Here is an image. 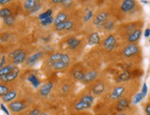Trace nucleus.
Returning <instances> with one entry per match:
<instances>
[{"label":"nucleus","instance_id":"21","mask_svg":"<svg viewBox=\"0 0 150 115\" xmlns=\"http://www.w3.org/2000/svg\"><path fill=\"white\" fill-rule=\"evenodd\" d=\"M69 20V15L65 11H60L56 15L55 18H54V26L57 25V24H61L62 22L66 21V20Z\"/></svg>","mask_w":150,"mask_h":115},{"label":"nucleus","instance_id":"2","mask_svg":"<svg viewBox=\"0 0 150 115\" xmlns=\"http://www.w3.org/2000/svg\"><path fill=\"white\" fill-rule=\"evenodd\" d=\"M142 25L140 20L122 22L117 24L115 34L123 43L138 44L142 33Z\"/></svg>","mask_w":150,"mask_h":115},{"label":"nucleus","instance_id":"18","mask_svg":"<svg viewBox=\"0 0 150 115\" xmlns=\"http://www.w3.org/2000/svg\"><path fill=\"white\" fill-rule=\"evenodd\" d=\"M100 43L101 36L97 31H93L87 38V44L88 46H95V45H99Z\"/></svg>","mask_w":150,"mask_h":115},{"label":"nucleus","instance_id":"31","mask_svg":"<svg viewBox=\"0 0 150 115\" xmlns=\"http://www.w3.org/2000/svg\"><path fill=\"white\" fill-rule=\"evenodd\" d=\"M52 16V9H47V10L45 11V12L42 13L38 16V19L42 21V20H45V19L50 18V17Z\"/></svg>","mask_w":150,"mask_h":115},{"label":"nucleus","instance_id":"46","mask_svg":"<svg viewBox=\"0 0 150 115\" xmlns=\"http://www.w3.org/2000/svg\"><path fill=\"white\" fill-rule=\"evenodd\" d=\"M117 115H127L126 113H125V112H121V113H119V114H118Z\"/></svg>","mask_w":150,"mask_h":115},{"label":"nucleus","instance_id":"10","mask_svg":"<svg viewBox=\"0 0 150 115\" xmlns=\"http://www.w3.org/2000/svg\"><path fill=\"white\" fill-rule=\"evenodd\" d=\"M67 48L71 51H77L82 46V40L75 36H70L65 40Z\"/></svg>","mask_w":150,"mask_h":115},{"label":"nucleus","instance_id":"3","mask_svg":"<svg viewBox=\"0 0 150 115\" xmlns=\"http://www.w3.org/2000/svg\"><path fill=\"white\" fill-rule=\"evenodd\" d=\"M140 52V47L136 43H125L118 48L117 54L122 59L127 61H132L134 58L139 55Z\"/></svg>","mask_w":150,"mask_h":115},{"label":"nucleus","instance_id":"17","mask_svg":"<svg viewBox=\"0 0 150 115\" xmlns=\"http://www.w3.org/2000/svg\"><path fill=\"white\" fill-rule=\"evenodd\" d=\"M99 73L96 70H89L85 73V76L83 80V83H91L95 82L98 78Z\"/></svg>","mask_w":150,"mask_h":115},{"label":"nucleus","instance_id":"29","mask_svg":"<svg viewBox=\"0 0 150 115\" xmlns=\"http://www.w3.org/2000/svg\"><path fill=\"white\" fill-rule=\"evenodd\" d=\"M11 16H12V11L10 9L4 7V8L0 9V17L1 18L4 19Z\"/></svg>","mask_w":150,"mask_h":115},{"label":"nucleus","instance_id":"34","mask_svg":"<svg viewBox=\"0 0 150 115\" xmlns=\"http://www.w3.org/2000/svg\"><path fill=\"white\" fill-rule=\"evenodd\" d=\"M4 20V22L5 24H6L7 26H12L13 24H14L15 22H16V18L13 16H11L9 17H7Z\"/></svg>","mask_w":150,"mask_h":115},{"label":"nucleus","instance_id":"8","mask_svg":"<svg viewBox=\"0 0 150 115\" xmlns=\"http://www.w3.org/2000/svg\"><path fill=\"white\" fill-rule=\"evenodd\" d=\"M93 84L91 88L92 94L94 96H101L106 91L107 89V82L104 80H97L93 82Z\"/></svg>","mask_w":150,"mask_h":115},{"label":"nucleus","instance_id":"35","mask_svg":"<svg viewBox=\"0 0 150 115\" xmlns=\"http://www.w3.org/2000/svg\"><path fill=\"white\" fill-rule=\"evenodd\" d=\"M54 18L53 16H51L50 17V18L45 19V20L40 21V24H42V26L46 27V26L51 25L52 24H54Z\"/></svg>","mask_w":150,"mask_h":115},{"label":"nucleus","instance_id":"43","mask_svg":"<svg viewBox=\"0 0 150 115\" xmlns=\"http://www.w3.org/2000/svg\"><path fill=\"white\" fill-rule=\"evenodd\" d=\"M149 36H150V29L149 28H147V29H146L145 31V36L149 37Z\"/></svg>","mask_w":150,"mask_h":115},{"label":"nucleus","instance_id":"11","mask_svg":"<svg viewBox=\"0 0 150 115\" xmlns=\"http://www.w3.org/2000/svg\"><path fill=\"white\" fill-rule=\"evenodd\" d=\"M74 21L72 20H70V19L62 22L61 24L54 26L55 30L57 32H67V31H70L74 29Z\"/></svg>","mask_w":150,"mask_h":115},{"label":"nucleus","instance_id":"28","mask_svg":"<svg viewBox=\"0 0 150 115\" xmlns=\"http://www.w3.org/2000/svg\"><path fill=\"white\" fill-rule=\"evenodd\" d=\"M36 2L37 1H35V0H26V1H24L23 4L24 9L26 11H28L30 12L31 9L33 8V6H34V5Z\"/></svg>","mask_w":150,"mask_h":115},{"label":"nucleus","instance_id":"41","mask_svg":"<svg viewBox=\"0 0 150 115\" xmlns=\"http://www.w3.org/2000/svg\"><path fill=\"white\" fill-rule=\"evenodd\" d=\"M6 64V56H3L2 58H1V62H0V69L4 67Z\"/></svg>","mask_w":150,"mask_h":115},{"label":"nucleus","instance_id":"19","mask_svg":"<svg viewBox=\"0 0 150 115\" xmlns=\"http://www.w3.org/2000/svg\"><path fill=\"white\" fill-rule=\"evenodd\" d=\"M19 73H20V70H19L18 68L16 67L13 69V71L12 72H11L9 74L0 77V80L2 82H12V81L16 80V79L18 78Z\"/></svg>","mask_w":150,"mask_h":115},{"label":"nucleus","instance_id":"16","mask_svg":"<svg viewBox=\"0 0 150 115\" xmlns=\"http://www.w3.org/2000/svg\"><path fill=\"white\" fill-rule=\"evenodd\" d=\"M8 107L11 112H20L22 110H25V109L27 108V105L24 104L23 102L20 101H16L9 103Z\"/></svg>","mask_w":150,"mask_h":115},{"label":"nucleus","instance_id":"36","mask_svg":"<svg viewBox=\"0 0 150 115\" xmlns=\"http://www.w3.org/2000/svg\"><path fill=\"white\" fill-rule=\"evenodd\" d=\"M41 8H42V4H41L39 1H37V2L35 3L34 6H33V8L31 9L30 13H31V14H34V13H36L37 11H40Z\"/></svg>","mask_w":150,"mask_h":115},{"label":"nucleus","instance_id":"37","mask_svg":"<svg viewBox=\"0 0 150 115\" xmlns=\"http://www.w3.org/2000/svg\"><path fill=\"white\" fill-rule=\"evenodd\" d=\"M9 91L8 88L6 85L0 84V96L3 97L5 94H6Z\"/></svg>","mask_w":150,"mask_h":115},{"label":"nucleus","instance_id":"12","mask_svg":"<svg viewBox=\"0 0 150 115\" xmlns=\"http://www.w3.org/2000/svg\"><path fill=\"white\" fill-rule=\"evenodd\" d=\"M131 99L128 97L122 98L115 102V110L118 113L125 112V110L129 107Z\"/></svg>","mask_w":150,"mask_h":115},{"label":"nucleus","instance_id":"5","mask_svg":"<svg viewBox=\"0 0 150 115\" xmlns=\"http://www.w3.org/2000/svg\"><path fill=\"white\" fill-rule=\"evenodd\" d=\"M120 39L116 36L115 34H109L106 36V37L103 39L102 42V46L106 52H112L114 51L118 50L120 48L119 41Z\"/></svg>","mask_w":150,"mask_h":115},{"label":"nucleus","instance_id":"9","mask_svg":"<svg viewBox=\"0 0 150 115\" xmlns=\"http://www.w3.org/2000/svg\"><path fill=\"white\" fill-rule=\"evenodd\" d=\"M118 24H119V22H117V20L113 16H112L108 19L107 21L104 22V24L101 27L99 30L107 34L115 33Z\"/></svg>","mask_w":150,"mask_h":115},{"label":"nucleus","instance_id":"26","mask_svg":"<svg viewBox=\"0 0 150 115\" xmlns=\"http://www.w3.org/2000/svg\"><path fill=\"white\" fill-rule=\"evenodd\" d=\"M16 67V66L13 64H11L5 66L4 67L0 69V77L9 74V73L13 71V69Z\"/></svg>","mask_w":150,"mask_h":115},{"label":"nucleus","instance_id":"20","mask_svg":"<svg viewBox=\"0 0 150 115\" xmlns=\"http://www.w3.org/2000/svg\"><path fill=\"white\" fill-rule=\"evenodd\" d=\"M131 78H132V73H131V70H126L118 75L117 82V83L129 82L131 80Z\"/></svg>","mask_w":150,"mask_h":115},{"label":"nucleus","instance_id":"4","mask_svg":"<svg viewBox=\"0 0 150 115\" xmlns=\"http://www.w3.org/2000/svg\"><path fill=\"white\" fill-rule=\"evenodd\" d=\"M131 82V81L130 80L126 82L118 83L115 86H113L110 89L109 95H108L110 100L116 102L118 100L121 99L122 98L127 97L126 96L127 91Z\"/></svg>","mask_w":150,"mask_h":115},{"label":"nucleus","instance_id":"30","mask_svg":"<svg viewBox=\"0 0 150 115\" xmlns=\"http://www.w3.org/2000/svg\"><path fill=\"white\" fill-rule=\"evenodd\" d=\"M71 89H72V84H71V83L65 82L61 86V91L63 94H67L68 92L70 91Z\"/></svg>","mask_w":150,"mask_h":115},{"label":"nucleus","instance_id":"22","mask_svg":"<svg viewBox=\"0 0 150 115\" xmlns=\"http://www.w3.org/2000/svg\"><path fill=\"white\" fill-rule=\"evenodd\" d=\"M85 73L82 69H74L72 70V73H71V75H72V78L74 80H76L79 82H83L84 76H85Z\"/></svg>","mask_w":150,"mask_h":115},{"label":"nucleus","instance_id":"32","mask_svg":"<svg viewBox=\"0 0 150 115\" xmlns=\"http://www.w3.org/2000/svg\"><path fill=\"white\" fill-rule=\"evenodd\" d=\"M145 97V96H144V94H142L141 91L139 92V93H138L134 96V99H133L132 101H131V102H132V104L134 105L138 104V103H139Z\"/></svg>","mask_w":150,"mask_h":115},{"label":"nucleus","instance_id":"33","mask_svg":"<svg viewBox=\"0 0 150 115\" xmlns=\"http://www.w3.org/2000/svg\"><path fill=\"white\" fill-rule=\"evenodd\" d=\"M61 5L65 9H70L74 5V1L72 0H63Z\"/></svg>","mask_w":150,"mask_h":115},{"label":"nucleus","instance_id":"6","mask_svg":"<svg viewBox=\"0 0 150 115\" xmlns=\"http://www.w3.org/2000/svg\"><path fill=\"white\" fill-rule=\"evenodd\" d=\"M112 16L109 8L103 9L94 15L93 18L91 20L92 24L96 29H99L103 24H104V22L107 21L108 19Z\"/></svg>","mask_w":150,"mask_h":115},{"label":"nucleus","instance_id":"40","mask_svg":"<svg viewBox=\"0 0 150 115\" xmlns=\"http://www.w3.org/2000/svg\"><path fill=\"white\" fill-rule=\"evenodd\" d=\"M0 108H1V110H2L3 112H4L6 114V115H10V112H9L8 110L6 108V107L5 105L3 104V103H1V104H0Z\"/></svg>","mask_w":150,"mask_h":115},{"label":"nucleus","instance_id":"13","mask_svg":"<svg viewBox=\"0 0 150 115\" xmlns=\"http://www.w3.org/2000/svg\"><path fill=\"white\" fill-rule=\"evenodd\" d=\"M48 66L52 70L55 71H62L67 69V68L70 66V64L67 63L63 60H60V61H56L54 62H50L47 63Z\"/></svg>","mask_w":150,"mask_h":115},{"label":"nucleus","instance_id":"1","mask_svg":"<svg viewBox=\"0 0 150 115\" xmlns=\"http://www.w3.org/2000/svg\"><path fill=\"white\" fill-rule=\"evenodd\" d=\"M110 10L119 23L140 20L141 7L136 0H120L111 2Z\"/></svg>","mask_w":150,"mask_h":115},{"label":"nucleus","instance_id":"15","mask_svg":"<svg viewBox=\"0 0 150 115\" xmlns=\"http://www.w3.org/2000/svg\"><path fill=\"white\" fill-rule=\"evenodd\" d=\"M54 88V83L52 82H48L45 83L43 85L40 86L39 90V94L43 98L47 97L51 93Z\"/></svg>","mask_w":150,"mask_h":115},{"label":"nucleus","instance_id":"45","mask_svg":"<svg viewBox=\"0 0 150 115\" xmlns=\"http://www.w3.org/2000/svg\"><path fill=\"white\" fill-rule=\"evenodd\" d=\"M39 115H51V114H50L49 113H47V112H42Z\"/></svg>","mask_w":150,"mask_h":115},{"label":"nucleus","instance_id":"42","mask_svg":"<svg viewBox=\"0 0 150 115\" xmlns=\"http://www.w3.org/2000/svg\"><path fill=\"white\" fill-rule=\"evenodd\" d=\"M145 112L146 115H150V103H148V104L146 105Z\"/></svg>","mask_w":150,"mask_h":115},{"label":"nucleus","instance_id":"24","mask_svg":"<svg viewBox=\"0 0 150 115\" xmlns=\"http://www.w3.org/2000/svg\"><path fill=\"white\" fill-rule=\"evenodd\" d=\"M26 59H27V54H26L25 52L22 51L20 53H19L18 55H16L15 57L13 58V64L14 65L20 64L22 62L25 61Z\"/></svg>","mask_w":150,"mask_h":115},{"label":"nucleus","instance_id":"47","mask_svg":"<svg viewBox=\"0 0 150 115\" xmlns=\"http://www.w3.org/2000/svg\"><path fill=\"white\" fill-rule=\"evenodd\" d=\"M102 115H108V114H102Z\"/></svg>","mask_w":150,"mask_h":115},{"label":"nucleus","instance_id":"27","mask_svg":"<svg viewBox=\"0 0 150 115\" xmlns=\"http://www.w3.org/2000/svg\"><path fill=\"white\" fill-rule=\"evenodd\" d=\"M28 80L29 82L32 84V86L34 88H38L40 85V82L39 80V79L38 78V77L34 74L30 75L29 77H28Z\"/></svg>","mask_w":150,"mask_h":115},{"label":"nucleus","instance_id":"14","mask_svg":"<svg viewBox=\"0 0 150 115\" xmlns=\"http://www.w3.org/2000/svg\"><path fill=\"white\" fill-rule=\"evenodd\" d=\"M94 15V9L92 8L91 6H87L85 9H83V14H82V22L83 23H88L91 21L92 19L93 18Z\"/></svg>","mask_w":150,"mask_h":115},{"label":"nucleus","instance_id":"25","mask_svg":"<svg viewBox=\"0 0 150 115\" xmlns=\"http://www.w3.org/2000/svg\"><path fill=\"white\" fill-rule=\"evenodd\" d=\"M17 97V93L16 91H9L6 94H5L4 96L2 97L3 101L6 102V103H11V102L13 101V100L16 99Z\"/></svg>","mask_w":150,"mask_h":115},{"label":"nucleus","instance_id":"23","mask_svg":"<svg viewBox=\"0 0 150 115\" xmlns=\"http://www.w3.org/2000/svg\"><path fill=\"white\" fill-rule=\"evenodd\" d=\"M43 55L42 52H35L31 56H29V57L27 59V61H26V64L29 66H33L34 65L36 62L38 61L39 59L42 57Z\"/></svg>","mask_w":150,"mask_h":115},{"label":"nucleus","instance_id":"7","mask_svg":"<svg viewBox=\"0 0 150 115\" xmlns=\"http://www.w3.org/2000/svg\"><path fill=\"white\" fill-rule=\"evenodd\" d=\"M94 101H95V96L92 94H83L74 104V110L81 112V111L88 110L93 105Z\"/></svg>","mask_w":150,"mask_h":115},{"label":"nucleus","instance_id":"39","mask_svg":"<svg viewBox=\"0 0 150 115\" xmlns=\"http://www.w3.org/2000/svg\"><path fill=\"white\" fill-rule=\"evenodd\" d=\"M40 114V110L38 108H34L28 113L27 115H39Z\"/></svg>","mask_w":150,"mask_h":115},{"label":"nucleus","instance_id":"44","mask_svg":"<svg viewBox=\"0 0 150 115\" xmlns=\"http://www.w3.org/2000/svg\"><path fill=\"white\" fill-rule=\"evenodd\" d=\"M10 2V0H0V5H4Z\"/></svg>","mask_w":150,"mask_h":115},{"label":"nucleus","instance_id":"38","mask_svg":"<svg viewBox=\"0 0 150 115\" xmlns=\"http://www.w3.org/2000/svg\"><path fill=\"white\" fill-rule=\"evenodd\" d=\"M22 51H23V50H20V49H18V50H16L13 51L12 52H11V53L8 54V57L12 58V59H13V58L15 57V56H16V55H18V54L19 53H20V52H22Z\"/></svg>","mask_w":150,"mask_h":115}]
</instances>
